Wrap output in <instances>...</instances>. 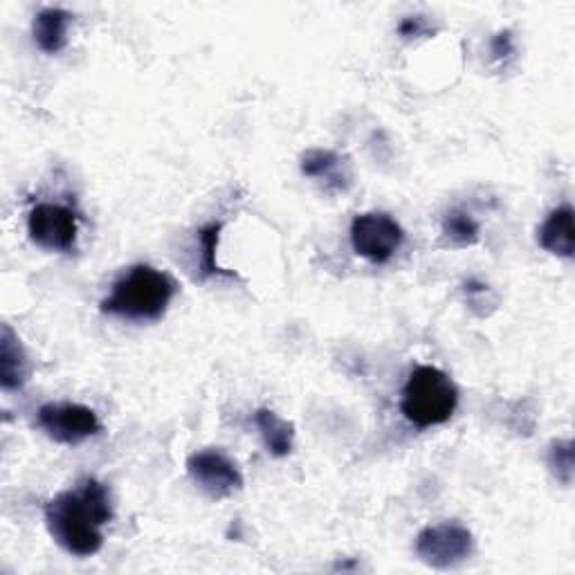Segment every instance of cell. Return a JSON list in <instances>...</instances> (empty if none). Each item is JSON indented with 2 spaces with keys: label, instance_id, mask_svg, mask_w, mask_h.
<instances>
[{
  "label": "cell",
  "instance_id": "cell-1",
  "mask_svg": "<svg viewBox=\"0 0 575 575\" xmlns=\"http://www.w3.org/2000/svg\"><path fill=\"white\" fill-rule=\"evenodd\" d=\"M46 526L54 542L75 558H90L103 547V528L113 519L111 492L97 479H84L46 503Z\"/></svg>",
  "mask_w": 575,
  "mask_h": 575
},
{
  "label": "cell",
  "instance_id": "cell-2",
  "mask_svg": "<svg viewBox=\"0 0 575 575\" xmlns=\"http://www.w3.org/2000/svg\"><path fill=\"white\" fill-rule=\"evenodd\" d=\"M175 295V281L151 266H133L113 283V291L99 306L101 313L133 319L158 321Z\"/></svg>",
  "mask_w": 575,
  "mask_h": 575
},
{
  "label": "cell",
  "instance_id": "cell-3",
  "mask_svg": "<svg viewBox=\"0 0 575 575\" xmlns=\"http://www.w3.org/2000/svg\"><path fill=\"white\" fill-rule=\"evenodd\" d=\"M458 405V391L452 378L437 367H418L407 378L401 409L405 418L425 429L443 425L452 418Z\"/></svg>",
  "mask_w": 575,
  "mask_h": 575
},
{
  "label": "cell",
  "instance_id": "cell-4",
  "mask_svg": "<svg viewBox=\"0 0 575 575\" xmlns=\"http://www.w3.org/2000/svg\"><path fill=\"white\" fill-rule=\"evenodd\" d=\"M405 243V230L384 211L357 213L351 223V245L357 257L382 266Z\"/></svg>",
  "mask_w": 575,
  "mask_h": 575
},
{
  "label": "cell",
  "instance_id": "cell-5",
  "mask_svg": "<svg viewBox=\"0 0 575 575\" xmlns=\"http://www.w3.org/2000/svg\"><path fill=\"white\" fill-rule=\"evenodd\" d=\"M27 234L36 243L50 252H72L77 247L79 219L77 211L59 203L34 205L27 216Z\"/></svg>",
  "mask_w": 575,
  "mask_h": 575
},
{
  "label": "cell",
  "instance_id": "cell-6",
  "mask_svg": "<svg viewBox=\"0 0 575 575\" xmlns=\"http://www.w3.org/2000/svg\"><path fill=\"white\" fill-rule=\"evenodd\" d=\"M475 551L473 533L458 522L427 526L416 537V555L435 568H450L467 560Z\"/></svg>",
  "mask_w": 575,
  "mask_h": 575
},
{
  "label": "cell",
  "instance_id": "cell-7",
  "mask_svg": "<svg viewBox=\"0 0 575 575\" xmlns=\"http://www.w3.org/2000/svg\"><path fill=\"white\" fill-rule=\"evenodd\" d=\"M36 423L61 445H79L101 431L97 414L79 403H48L36 414Z\"/></svg>",
  "mask_w": 575,
  "mask_h": 575
},
{
  "label": "cell",
  "instance_id": "cell-8",
  "mask_svg": "<svg viewBox=\"0 0 575 575\" xmlns=\"http://www.w3.org/2000/svg\"><path fill=\"white\" fill-rule=\"evenodd\" d=\"M192 481L211 499H225L243 488L238 465L221 450H200L187 458Z\"/></svg>",
  "mask_w": 575,
  "mask_h": 575
},
{
  "label": "cell",
  "instance_id": "cell-9",
  "mask_svg": "<svg viewBox=\"0 0 575 575\" xmlns=\"http://www.w3.org/2000/svg\"><path fill=\"white\" fill-rule=\"evenodd\" d=\"M72 19L75 16L61 8H46L36 14L32 23V36L36 48L44 50L46 54L61 52L68 44V29L72 25Z\"/></svg>",
  "mask_w": 575,
  "mask_h": 575
},
{
  "label": "cell",
  "instance_id": "cell-10",
  "mask_svg": "<svg viewBox=\"0 0 575 575\" xmlns=\"http://www.w3.org/2000/svg\"><path fill=\"white\" fill-rule=\"evenodd\" d=\"M539 245L547 252L562 259H571L575 252V238H573V207L560 205L549 213V219L539 228L537 236Z\"/></svg>",
  "mask_w": 575,
  "mask_h": 575
},
{
  "label": "cell",
  "instance_id": "cell-11",
  "mask_svg": "<svg viewBox=\"0 0 575 575\" xmlns=\"http://www.w3.org/2000/svg\"><path fill=\"white\" fill-rule=\"evenodd\" d=\"M27 376L29 365L25 348L19 335L5 323L3 333H0V384L5 391H19L23 389Z\"/></svg>",
  "mask_w": 575,
  "mask_h": 575
},
{
  "label": "cell",
  "instance_id": "cell-12",
  "mask_svg": "<svg viewBox=\"0 0 575 575\" xmlns=\"http://www.w3.org/2000/svg\"><path fill=\"white\" fill-rule=\"evenodd\" d=\"M302 173L315 180H323L333 189H346L348 173L344 160L329 149H310L302 156Z\"/></svg>",
  "mask_w": 575,
  "mask_h": 575
},
{
  "label": "cell",
  "instance_id": "cell-13",
  "mask_svg": "<svg viewBox=\"0 0 575 575\" xmlns=\"http://www.w3.org/2000/svg\"><path fill=\"white\" fill-rule=\"evenodd\" d=\"M255 423L259 427V435L264 439L266 450L272 456L283 458L293 452V445H295L293 423L283 420L279 414H274L272 409H266V407L255 414Z\"/></svg>",
  "mask_w": 575,
  "mask_h": 575
},
{
  "label": "cell",
  "instance_id": "cell-14",
  "mask_svg": "<svg viewBox=\"0 0 575 575\" xmlns=\"http://www.w3.org/2000/svg\"><path fill=\"white\" fill-rule=\"evenodd\" d=\"M221 230H223V223L216 221V223L205 225L198 232V241H200V272H203L205 279L207 277H216V274H225V277H234L236 279L234 272H228L219 264H216V249H219Z\"/></svg>",
  "mask_w": 575,
  "mask_h": 575
},
{
  "label": "cell",
  "instance_id": "cell-15",
  "mask_svg": "<svg viewBox=\"0 0 575 575\" xmlns=\"http://www.w3.org/2000/svg\"><path fill=\"white\" fill-rule=\"evenodd\" d=\"M443 234L450 243L458 247H467L479 241V225L467 211L452 209L443 219Z\"/></svg>",
  "mask_w": 575,
  "mask_h": 575
},
{
  "label": "cell",
  "instance_id": "cell-16",
  "mask_svg": "<svg viewBox=\"0 0 575 575\" xmlns=\"http://www.w3.org/2000/svg\"><path fill=\"white\" fill-rule=\"evenodd\" d=\"M549 465L553 475L558 477V481H562L564 486H571L573 481V441L564 439V441H555L551 445L549 452Z\"/></svg>",
  "mask_w": 575,
  "mask_h": 575
},
{
  "label": "cell",
  "instance_id": "cell-17",
  "mask_svg": "<svg viewBox=\"0 0 575 575\" xmlns=\"http://www.w3.org/2000/svg\"><path fill=\"white\" fill-rule=\"evenodd\" d=\"M399 34L403 36V39L412 41V39H420V36L435 34V29L429 27V23H427L425 16H407V19L399 25Z\"/></svg>",
  "mask_w": 575,
  "mask_h": 575
},
{
  "label": "cell",
  "instance_id": "cell-18",
  "mask_svg": "<svg viewBox=\"0 0 575 575\" xmlns=\"http://www.w3.org/2000/svg\"><path fill=\"white\" fill-rule=\"evenodd\" d=\"M490 52L494 59L503 61V59H509L515 54V39H513V32L511 29H503L499 34L492 36V41H490Z\"/></svg>",
  "mask_w": 575,
  "mask_h": 575
}]
</instances>
